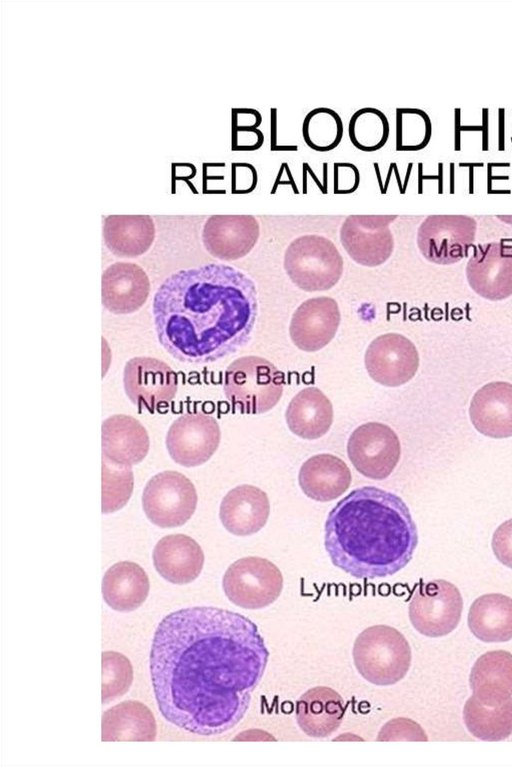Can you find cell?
Listing matches in <instances>:
<instances>
[{
    "mask_svg": "<svg viewBox=\"0 0 512 767\" xmlns=\"http://www.w3.org/2000/svg\"><path fill=\"white\" fill-rule=\"evenodd\" d=\"M257 625L230 610L198 606L158 624L150 673L162 716L190 733L219 735L246 714L268 664Z\"/></svg>",
    "mask_w": 512,
    "mask_h": 767,
    "instance_id": "cell-1",
    "label": "cell"
},
{
    "mask_svg": "<svg viewBox=\"0 0 512 767\" xmlns=\"http://www.w3.org/2000/svg\"><path fill=\"white\" fill-rule=\"evenodd\" d=\"M257 312L253 279L219 263L172 273L152 303L158 342L173 358L190 364L214 362L244 347Z\"/></svg>",
    "mask_w": 512,
    "mask_h": 767,
    "instance_id": "cell-2",
    "label": "cell"
},
{
    "mask_svg": "<svg viewBox=\"0 0 512 767\" xmlns=\"http://www.w3.org/2000/svg\"><path fill=\"white\" fill-rule=\"evenodd\" d=\"M418 532L406 503L396 494L364 486L329 512L324 546L332 564L358 579L392 576L412 559Z\"/></svg>",
    "mask_w": 512,
    "mask_h": 767,
    "instance_id": "cell-3",
    "label": "cell"
},
{
    "mask_svg": "<svg viewBox=\"0 0 512 767\" xmlns=\"http://www.w3.org/2000/svg\"><path fill=\"white\" fill-rule=\"evenodd\" d=\"M352 657L358 673L369 683L393 685L402 680L411 665L412 652L405 636L396 628L378 624L356 637Z\"/></svg>",
    "mask_w": 512,
    "mask_h": 767,
    "instance_id": "cell-4",
    "label": "cell"
},
{
    "mask_svg": "<svg viewBox=\"0 0 512 767\" xmlns=\"http://www.w3.org/2000/svg\"><path fill=\"white\" fill-rule=\"evenodd\" d=\"M285 376L272 362L254 355L242 356L224 372L223 390L233 408L245 414L271 410L282 397Z\"/></svg>",
    "mask_w": 512,
    "mask_h": 767,
    "instance_id": "cell-5",
    "label": "cell"
},
{
    "mask_svg": "<svg viewBox=\"0 0 512 767\" xmlns=\"http://www.w3.org/2000/svg\"><path fill=\"white\" fill-rule=\"evenodd\" d=\"M283 266L299 289L319 292L329 290L339 282L344 261L330 239L307 234L290 242L284 253Z\"/></svg>",
    "mask_w": 512,
    "mask_h": 767,
    "instance_id": "cell-6",
    "label": "cell"
},
{
    "mask_svg": "<svg viewBox=\"0 0 512 767\" xmlns=\"http://www.w3.org/2000/svg\"><path fill=\"white\" fill-rule=\"evenodd\" d=\"M280 569L266 558L247 556L233 562L222 579L223 591L234 605L263 609L274 603L283 590Z\"/></svg>",
    "mask_w": 512,
    "mask_h": 767,
    "instance_id": "cell-7",
    "label": "cell"
},
{
    "mask_svg": "<svg viewBox=\"0 0 512 767\" xmlns=\"http://www.w3.org/2000/svg\"><path fill=\"white\" fill-rule=\"evenodd\" d=\"M197 491L185 475L169 470L152 476L142 494V508L148 520L160 528L184 525L194 514Z\"/></svg>",
    "mask_w": 512,
    "mask_h": 767,
    "instance_id": "cell-8",
    "label": "cell"
},
{
    "mask_svg": "<svg viewBox=\"0 0 512 767\" xmlns=\"http://www.w3.org/2000/svg\"><path fill=\"white\" fill-rule=\"evenodd\" d=\"M463 599L459 589L443 579L420 582L408 606L409 620L420 634L441 637L459 624Z\"/></svg>",
    "mask_w": 512,
    "mask_h": 767,
    "instance_id": "cell-9",
    "label": "cell"
},
{
    "mask_svg": "<svg viewBox=\"0 0 512 767\" xmlns=\"http://www.w3.org/2000/svg\"><path fill=\"white\" fill-rule=\"evenodd\" d=\"M477 231L474 218L465 215H431L417 230V245L423 257L438 265H449L464 258Z\"/></svg>",
    "mask_w": 512,
    "mask_h": 767,
    "instance_id": "cell-10",
    "label": "cell"
},
{
    "mask_svg": "<svg viewBox=\"0 0 512 767\" xmlns=\"http://www.w3.org/2000/svg\"><path fill=\"white\" fill-rule=\"evenodd\" d=\"M126 396L139 409L160 411L174 399L178 377L164 361L150 356L129 359L123 370Z\"/></svg>",
    "mask_w": 512,
    "mask_h": 767,
    "instance_id": "cell-11",
    "label": "cell"
},
{
    "mask_svg": "<svg viewBox=\"0 0 512 767\" xmlns=\"http://www.w3.org/2000/svg\"><path fill=\"white\" fill-rule=\"evenodd\" d=\"M347 454L360 474L373 480H384L400 460V440L388 425L368 422L351 433Z\"/></svg>",
    "mask_w": 512,
    "mask_h": 767,
    "instance_id": "cell-12",
    "label": "cell"
},
{
    "mask_svg": "<svg viewBox=\"0 0 512 767\" xmlns=\"http://www.w3.org/2000/svg\"><path fill=\"white\" fill-rule=\"evenodd\" d=\"M220 439V427L212 415L189 411L172 422L165 444L174 462L190 468L207 462L218 449Z\"/></svg>",
    "mask_w": 512,
    "mask_h": 767,
    "instance_id": "cell-13",
    "label": "cell"
},
{
    "mask_svg": "<svg viewBox=\"0 0 512 767\" xmlns=\"http://www.w3.org/2000/svg\"><path fill=\"white\" fill-rule=\"evenodd\" d=\"M396 215H351L340 228V241L356 263L365 267L384 264L394 250L390 224Z\"/></svg>",
    "mask_w": 512,
    "mask_h": 767,
    "instance_id": "cell-14",
    "label": "cell"
},
{
    "mask_svg": "<svg viewBox=\"0 0 512 767\" xmlns=\"http://www.w3.org/2000/svg\"><path fill=\"white\" fill-rule=\"evenodd\" d=\"M419 361L414 343L395 332L374 338L364 355V364L369 376L386 387H399L409 382L419 368Z\"/></svg>",
    "mask_w": 512,
    "mask_h": 767,
    "instance_id": "cell-15",
    "label": "cell"
},
{
    "mask_svg": "<svg viewBox=\"0 0 512 767\" xmlns=\"http://www.w3.org/2000/svg\"><path fill=\"white\" fill-rule=\"evenodd\" d=\"M471 289L484 299L512 296V245L504 241L478 245L466 265Z\"/></svg>",
    "mask_w": 512,
    "mask_h": 767,
    "instance_id": "cell-16",
    "label": "cell"
},
{
    "mask_svg": "<svg viewBox=\"0 0 512 767\" xmlns=\"http://www.w3.org/2000/svg\"><path fill=\"white\" fill-rule=\"evenodd\" d=\"M340 321V309L335 299L327 296L307 299L291 317V341L304 352L319 351L335 337Z\"/></svg>",
    "mask_w": 512,
    "mask_h": 767,
    "instance_id": "cell-17",
    "label": "cell"
},
{
    "mask_svg": "<svg viewBox=\"0 0 512 767\" xmlns=\"http://www.w3.org/2000/svg\"><path fill=\"white\" fill-rule=\"evenodd\" d=\"M260 236V224L251 215H214L204 223L202 243L206 251L222 261L246 256Z\"/></svg>",
    "mask_w": 512,
    "mask_h": 767,
    "instance_id": "cell-18",
    "label": "cell"
},
{
    "mask_svg": "<svg viewBox=\"0 0 512 767\" xmlns=\"http://www.w3.org/2000/svg\"><path fill=\"white\" fill-rule=\"evenodd\" d=\"M149 294V277L136 263L115 262L102 273V305L112 314L127 315L138 311Z\"/></svg>",
    "mask_w": 512,
    "mask_h": 767,
    "instance_id": "cell-19",
    "label": "cell"
},
{
    "mask_svg": "<svg viewBox=\"0 0 512 767\" xmlns=\"http://www.w3.org/2000/svg\"><path fill=\"white\" fill-rule=\"evenodd\" d=\"M270 503L260 488L242 484L223 497L219 518L224 528L235 536H250L260 531L269 518Z\"/></svg>",
    "mask_w": 512,
    "mask_h": 767,
    "instance_id": "cell-20",
    "label": "cell"
},
{
    "mask_svg": "<svg viewBox=\"0 0 512 767\" xmlns=\"http://www.w3.org/2000/svg\"><path fill=\"white\" fill-rule=\"evenodd\" d=\"M152 559L158 574L177 585L193 582L204 565L201 546L190 536L181 533L162 537L153 549Z\"/></svg>",
    "mask_w": 512,
    "mask_h": 767,
    "instance_id": "cell-21",
    "label": "cell"
},
{
    "mask_svg": "<svg viewBox=\"0 0 512 767\" xmlns=\"http://www.w3.org/2000/svg\"><path fill=\"white\" fill-rule=\"evenodd\" d=\"M469 416L475 429L487 437H512V384L494 381L482 386L472 397Z\"/></svg>",
    "mask_w": 512,
    "mask_h": 767,
    "instance_id": "cell-22",
    "label": "cell"
},
{
    "mask_svg": "<svg viewBox=\"0 0 512 767\" xmlns=\"http://www.w3.org/2000/svg\"><path fill=\"white\" fill-rule=\"evenodd\" d=\"M150 439L147 430L136 418L115 414L102 422V457L111 462L134 466L147 456Z\"/></svg>",
    "mask_w": 512,
    "mask_h": 767,
    "instance_id": "cell-23",
    "label": "cell"
},
{
    "mask_svg": "<svg viewBox=\"0 0 512 767\" xmlns=\"http://www.w3.org/2000/svg\"><path fill=\"white\" fill-rule=\"evenodd\" d=\"M344 714L342 696L327 686L310 688L296 701L297 725L312 738L331 736L342 724Z\"/></svg>",
    "mask_w": 512,
    "mask_h": 767,
    "instance_id": "cell-24",
    "label": "cell"
},
{
    "mask_svg": "<svg viewBox=\"0 0 512 767\" xmlns=\"http://www.w3.org/2000/svg\"><path fill=\"white\" fill-rule=\"evenodd\" d=\"M351 480L347 464L329 453L307 459L298 474V483L303 493L319 502H328L341 496L349 488Z\"/></svg>",
    "mask_w": 512,
    "mask_h": 767,
    "instance_id": "cell-25",
    "label": "cell"
},
{
    "mask_svg": "<svg viewBox=\"0 0 512 767\" xmlns=\"http://www.w3.org/2000/svg\"><path fill=\"white\" fill-rule=\"evenodd\" d=\"M469 684L473 695L486 705L512 698V653L493 650L481 655L471 669Z\"/></svg>",
    "mask_w": 512,
    "mask_h": 767,
    "instance_id": "cell-26",
    "label": "cell"
},
{
    "mask_svg": "<svg viewBox=\"0 0 512 767\" xmlns=\"http://www.w3.org/2000/svg\"><path fill=\"white\" fill-rule=\"evenodd\" d=\"M290 431L300 438L315 440L324 436L333 423V406L317 387L300 390L289 402L285 412Z\"/></svg>",
    "mask_w": 512,
    "mask_h": 767,
    "instance_id": "cell-27",
    "label": "cell"
},
{
    "mask_svg": "<svg viewBox=\"0 0 512 767\" xmlns=\"http://www.w3.org/2000/svg\"><path fill=\"white\" fill-rule=\"evenodd\" d=\"M149 590L148 575L135 562H117L107 569L102 578L103 599L116 611L136 610L146 600Z\"/></svg>",
    "mask_w": 512,
    "mask_h": 767,
    "instance_id": "cell-28",
    "label": "cell"
},
{
    "mask_svg": "<svg viewBox=\"0 0 512 767\" xmlns=\"http://www.w3.org/2000/svg\"><path fill=\"white\" fill-rule=\"evenodd\" d=\"M106 247L120 258H135L152 246L156 229L148 215H109L103 220Z\"/></svg>",
    "mask_w": 512,
    "mask_h": 767,
    "instance_id": "cell-29",
    "label": "cell"
},
{
    "mask_svg": "<svg viewBox=\"0 0 512 767\" xmlns=\"http://www.w3.org/2000/svg\"><path fill=\"white\" fill-rule=\"evenodd\" d=\"M468 627L482 642L500 643L512 639V598L501 593H489L471 604Z\"/></svg>",
    "mask_w": 512,
    "mask_h": 767,
    "instance_id": "cell-30",
    "label": "cell"
},
{
    "mask_svg": "<svg viewBox=\"0 0 512 767\" xmlns=\"http://www.w3.org/2000/svg\"><path fill=\"white\" fill-rule=\"evenodd\" d=\"M102 741H153L157 726L151 710L136 700L123 701L102 715Z\"/></svg>",
    "mask_w": 512,
    "mask_h": 767,
    "instance_id": "cell-31",
    "label": "cell"
},
{
    "mask_svg": "<svg viewBox=\"0 0 512 767\" xmlns=\"http://www.w3.org/2000/svg\"><path fill=\"white\" fill-rule=\"evenodd\" d=\"M468 731L483 741H502L512 734V698L499 705H486L474 695L463 707Z\"/></svg>",
    "mask_w": 512,
    "mask_h": 767,
    "instance_id": "cell-32",
    "label": "cell"
},
{
    "mask_svg": "<svg viewBox=\"0 0 512 767\" xmlns=\"http://www.w3.org/2000/svg\"><path fill=\"white\" fill-rule=\"evenodd\" d=\"M343 131L340 115L328 107L310 110L302 123V136L306 145L317 152H328L336 148L342 140Z\"/></svg>",
    "mask_w": 512,
    "mask_h": 767,
    "instance_id": "cell-33",
    "label": "cell"
},
{
    "mask_svg": "<svg viewBox=\"0 0 512 767\" xmlns=\"http://www.w3.org/2000/svg\"><path fill=\"white\" fill-rule=\"evenodd\" d=\"M390 127L386 115L374 107H364L352 114L348 123L351 143L363 152L382 148L389 137Z\"/></svg>",
    "mask_w": 512,
    "mask_h": 767,
    "instance_id": "cell-34",
    "label": "cell"
},
{
    "mask_svg": "<svg viewBox=\"0 0 512 767\" xmlns=\"http://www.w3.org/2000/svg\"><path fill=\"white\" fill-rule=\"evenodd\" d=\"M134 487L131 466L121 465L102 457L101 511L111 514L122 509L130 500Z\"/></svg>",
    "mask_w": 512,
    "mask_h": 767,
    "instance_id": "cell-35",
    "label": "cell"
},
{
    "mask_svg": "<svg viewBox=\"0 0 512 767\" xmlns=\"http://www.w3.org/2000/svg\"><path fill=\"white\" fill-rule=\"evenodd\" d=\"M432 135L428 114L418 108L396 109V150L419 151L427 146Z\"/></svg>",
    "mask_w": 512,
    "mask_h": 767,
    "instance_id": "cell-36",
    "label": "cell"
},
{
    "mask_svg": "<svg viewBox=\"0 0 512 767\" xmlns=\"http://www.w3.org/2000/svg\"><path fill=\"white\" fill-rule=\"evenodd\" d=\"M133 681V668L129 659L115 651L102 653V703L123 696Z\"/></svg>",
    "mask_w": 512,
    "mask_h": 767,
    "instance_id": "cell-37",
    "label": "cell"
},
{
    "mask_svg": "<svg viewBox=\"0 0 512 767\" xmlns=\"http://www.w3.org/2000/svg\"><path fill=\"white\" fill-rule=\"evenodd\" d=\"M427 741V735L419 724L408 718H395L379 731L377 741Z\"/></svg>",
    "mask_w": 512,
    "mask_h": 767,
    "instance_id": "cell-38",
    "label": "cell"
},
{
    "mask_svg": "<svg viewBox=\"0 0 512 767\" xmlns=\"http://www.w3.org/2000/svg\"><path fill=\"white\" fill-rule=\"evenodd\" d=\"M492 550L500 563L512 569V518L503 522L494 531Z\"/></svg>",
    "mask_w": 512,
    "mask_h": 767,
    "instance_id": "cell-39",
    "label": "cell"
},
{
    "mask_svg": "<svg viewBox=\"0 0 512 767\" xmlns=\"http://www.w3.org/2000/svg\"><path fill=\"white\" fill-rule=\"evenodd\" d=\"M333 180L335 193H350L360 181V173L353 163L335 162L333 165Z\"/></svg>",
    "mask_w": 512,
    "mask_h": 767,
    "instance_id": "cell-40",
    "label": "cell"
},
{
    "mask_svg": "<svg viewBox=\"0 0 512 767\" xmlns=\"http://www.w3.org/2000/svg\"><path fill=\"white\" fill-rule=\"evenodd\" d=\"M264 143V134L259 128H233L232 150L251 152Z\"/></svg>",
    "mask_w": 512,
    "mask_h": 767,
    "instance_id": "cell-41",
    "label": "cell"
},
{
    "mask_svg": "<svg viewBox=\"0 0 512 767\" xmlns=\"http://www.w3.org/2000/svg\"><path fill=\"white\" fill-rule=\"evenodd\" d=\"M233 185H244V191H251L257 183L256 168L250 163H232Z\"/></svg>",
    "mask_w": 512,
    "mask_h": 767,
    "instance_id": "cell-42",
    "label": "cell"
},
{
    "mask_svg": "<svg viewBox=\"0 0 512 767\" xmlns=\"http://www.w3.org/2000/svg\"><path fill=\"white\" fill-rule=\"evenodd\" d=\"M261 123L262 115L254 108L232 109L233 128H258Z\"/></svg>",
    "mask_w": 512,
    "mask_h": 767,
    "instance_id": "cell-43",
    "label": "cell"
},
{
    "mask_svg": "<svg viewBox=\"0 0 512 767\" xmlns=\"http://www.w3.org/2000/svg\"><path fill=\"white\" fill-rule=\"evenodd\" d=\"M270 149L276 152L297 151L296 145H279L277 143V109H270Z\"/></svg>",
    "mask_w": 512,
    "mask_h": 767,
    "instance_id": "cell-44",
    "label": "cell"
},
{
    "mask_svg": "<svg viewBox=\"0 0 512 767\" xmlns=\"http://www.w3.org/2000/svg\"><path fill=\"white\" fill-rule=\"evenodd\" d=\"M283 182L290 183L291 185L295 186L290 167L288 163L286 162H283L280 165V168L275 180V184H274V189L276 188L277 185Z\"/></svg>",
    "mask_w": 512,
    "mask_h": 767,
    "instance_id": "cell-45",
    "label": "cell"
}]
</instances>
